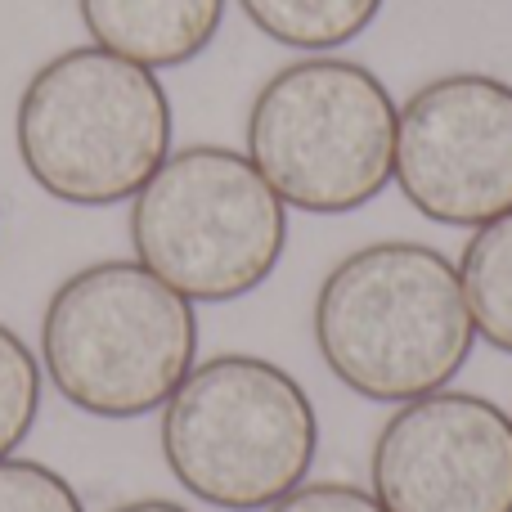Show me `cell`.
Masks as SVG:
<instances>
[{"label": "cell", "mask_w": 512, "mask_h": 512, "mask_svg": "<svg viewBox=\"0 0 512 512\" xmlns=\"http://www.w3.org/2000/svg\"><path fill=\"white\" fill-rule=\"evenodd\" d=\"M472 342L477 328L459 265L427 243H369L319 283L315 346L333 378L373 405H405L450 387Z\"/></svg>", "instance_id": "obj_1"}, {"label": "cell", "mask_w": 512, "mask_h": 512, "mask_svg": "<svg viewBox=\"0 0 512 512\" xmlns=\"http://www.w3.org/2000/svg\"><path fill=\"white\" fill-rule=\"evenodd\" d=\"M14 140L27 176L72 207H113L171 153V99L158 72L99 45L54 54L18 95Z\"/></svg>", "instance_id": "obj_2"}, {"label": "cell", "mask_w": 512, "mask_h": 512, "mask_svg": "<svg viewBox=\"0 0 512 512\" xmlns=\"http://www.w3.org/2000/svg\"><path fill=\"white\" fill-rule=\"evenodd\" d=\"M198 364L194 301L140 261H99L54 288L41 319V369L72 409L140 418Z\"/></svg>", "instance_id": "obj_3"}, {"label": "cell", "mask_w": 512, "mask_h": 512, "mask_svg": "<svg viewBox=\"0 0 512 512\" xmlns=\"http://www.w3.org/2000/svg\"><path fill=\"white\" fill-rule=\"evenodd\" d=\"M319 418L288 369L261 355H216L162 405V459L194 499L265 512L306 481Z\"/></svg>", "instance_id": "obj_4"}, {"label": "cell", "mask_w": 512, "mask_h": 512, "mask_svg": "<svg viewBox=\"0 0 512 512\" xmlns=\"http://www.w3.org/2000/svg\"><path fill=\"white\" fill-rule=\"evenodd\" d=\"M396 99L355 59H297L252 99L248 158L265 185L310 216H346L387 189L396 167Z\"/></svg>", "instance_id": "obj_5"}, {"label": "cell", "mask_w": 512, "mask_h": 512, "mask_svg": "<svg viewBox=\"0 0 512 512\" xmlns=\"http://www.w3.org/2000/svg\"><path fill=\"white\" fill-rule=\"evenodd\" d=\"M131 248L189 301H239L288 248V207L248 153L189 144L131 198Z\"/></svg>", "instance_id": "obj_6"}, {"label": "cell", "mask_w": 512, "mask_h": 512, "mask_svg": "<svg viewBox=\"0 0 512 512\" xmlns=\"http://www.w3.org/2000/svg\"><path fill=\"white\" fill-rule=\"evenodd\" d=\"M391 180L436 225H477L512 212V86L486 72L427 81L396 113Z\"/></svg>", "instance_id": "obj_7"}, {"label": "cell", "mask_w": 512, "mask_h": 512, "mask_svg": "<svg viewBox=\"0 0 512 512\" xmlns=\"http://www.w3.org/2000/svg\"><path fill=\"white\" fill-rule=\"evenodd\" d=\"M387 512H512V418L472 391L405 400L369 454Z\"/></svg>", "instance_id": "obj_8"}, {"label": "cell", "mask_w": 512, "mask_h": 512, "mask_svg": "<svg viewBox=\"0 0 512 512\" xmlns=\"http://www.w3.org/2000/svg\"><path fill=\"white\" fill-rule=\"evenodd\" d=\"M77 9L99 50L153 72L198 59L225 18V0H77Z\"/></svg>", "instance_id": "obj_9"}, {"label": "cell", "mask_w": 512, "mask_h": 512, "mask_svg": "<svg viewBox=\"0 0 512 512\" xmlns=\"http://www.w3.org/2000/svg\"><path fill=\"white\" fill-rule=\"evenodd\" d=\"M459 283L472 328L512 355V212L477 225L459 256Z\"/></svg>", "instance_id": "obj_10"}, {"label": "cell", "mask_w": 512, "mask_h": 512, "mask_svg": "<svg viewBox=\"0 0 512 512\" xmlns=\"http://www.w3.org/2000/svg\"><path fill=\"white\" fill-rule=\"evenodd\" d=\"M248 23L288 50L324 54L351 45L382 14V0H239Z\"/></svg>", "instance_id": "obj_11"}, {"label": "cell", "mask_w": 512, "mask_h": 512, "mask_svg": "<svg viewBox=\"0 0 512 512\" xmlns=\"http://www.w3.org/2000/svg\"><path fill=\"white\" fill-rule=\"evenodd\" d=\"M41 364H36L32 346L0 324V459L27 441L41 414Z\"/></svg>", "instance_id": "obj_12"}, {"label": "cell", "mask_w": 512, "mask_h": 512, "mask_svg": "<svg viewBox=\"0 0 512 512\" xmlns=\"http://www.w3.org/2000/svg\"><path fill=\"white\" fill-rule=\"evenodd\" d=\"M0 512H86L77 490L32 459H0Z\"/></svg>", "instance_id": "obj_13"}, {"label": "cell", "mask_w": 512, "mask_h": 512, "mask_svg": "<svg viewBox=\"0 0 512 512\" xmlns=\"http://www.w3.org/2000/svg\"><path fill=\"white\" fill-rule=\"evenodd\" d=\"M265 512H387L378 495L364 486H346V481H301L297 490L270 504Z\"/></svg>", "instance_id": "obj_14"}, {"label": "cell", "mask_w": 512, "mask_h": 512, "mask_svg": "<svg viewBox=\"0 0 512 512\" xmlns=\"http://www.w3.org/2000/svg\"><path fill=\"white\" fill-rule=\"evenodd\" d=\"M113 512H189V508L171 504V499H135V504H122V508H113Z\"/></svg>", "instance_id": "obj_15"}]
</instances>
